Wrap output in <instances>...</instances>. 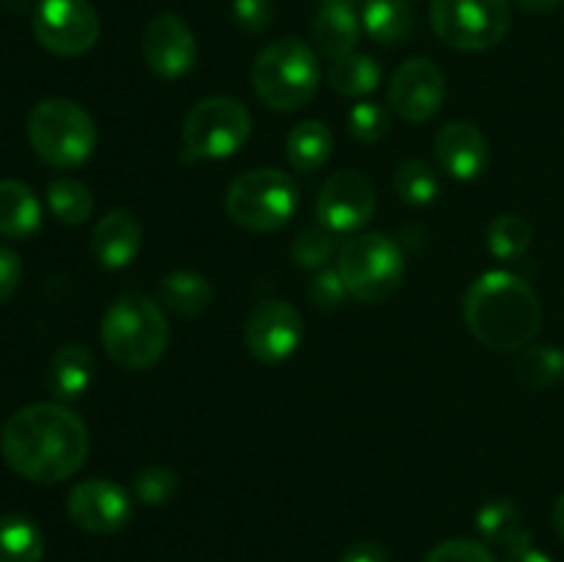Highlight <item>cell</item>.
<instances>
[{
  "label": "cell",
  "mask_w": 564,
  "mask_h": 562,
  "mask_svg": "<svg viewBox=\"0 0 564 562\" xmlns=\"http://www.w3.org/2000/svg\"><path fill=\"white\" fill-rule=\"evenodd\" d=\"M0 452L31 483H64L80 472L88 457L86 422L58 402H33L9 417Z\"/></svg>",
  "instance_id": "1"
},
{
  "label": "cell",
  "mask_w": 564,
  "mask_h": 562,
  "mask_svg": "<svg viewBox=\"0 0 564 562\" xmlns=\"http://www.w3.org/2000/svg\"><path fill=\"white\" fill-rule=\"evenodd\" d=\"M463 317L474 339L496 353H516L532 345L543 323V306L529 281L510 270L477 275L463 298Z\"/></svg>",
  "instance_id": "2"
},
{
  "label": "cell",
  "mask_w": 564,
  "mask_h": 562,
  "mask_svg": "<svg viewBox=\"0 0 564 562\" xmlns=\"http://www.w3.org/2000/svg\"><path fill=\"white\" fill-rule=\"evenodd\" d=\"M99 339L110 361L119 364L121 369L141 372L163 358L171 342V325L160 303L130 292L110 303L102 317Z\"/></svg>",
  "instance_id": "3"
},
{
  "label": "cell",
  "mask_w": 564,
  "mask_h": 562,
  "mask_svg": "<svg viewBox=\"0 0 564 562\" xmlns=\"http://www.w3.org/2000/svg\"><path fill=\"white\" fill-rule=\"evenodd\" d=\"M253 91L279 114H295L308 105L323 80V66L317 53L303 39L286 36L268 44L257 55L251 69Z\"/></svg>",
  "instance_id": "4"
},
{
  "label": "cell",
  "mask_w": 564,
  "mask_h": 562,
  "mask_svg": "<svg viewBox=\"0 0 564 562\" xmlns=\"http://www.w3.org/2000/svg\"><path fill=\"white\" fill-rule=\"evenodd\" d=\"M28 141L53 169H77L97 149V127L86 108L72 99L50 97L28 116Z\"/></svg>",
  "instance_id": "5"
},
{
  "label": "cell",
  "mask_w": 564,
  "mask_h": 562,
  "mask_svg": "<svg viewBox=\"0 0 564 562\" xmlns=\"http://www.w3.org/2000/svg\"><path fill=\"white\" fill-rule=\"evenodd\" d=\"M336 270L350 298L358 303H383L405 279V257L400 242L383 231H361L341 242Z\"/></svg>",
  "instance_id": "6"
},
{
  "label": "cell",
  "mask_w": 564,
  "mask_h": 562,
  "mask_svg": "<svg viewBox=\"0 0 564 562\" xmlns=\"http://www.w3.org/2000/svg\"><path fill=\"white\" fill-rule=\"evenodd\" d=\"M301 191L279 169H253L237 176L226 191V213L248 231H279L297 213Z\"/></svg>",
  "instance_id": "7"
},
{
  "label": "cell",
  "mask_w": 564,
  "mask_h": 562,
  "mask_svg": "<svg viewBox=\"0 0 564 562\" xmlns=\"http://www.w3.org/2000/svg\"><path fill=\"white\" fill-rule=\"evenodd\" d=\"M507 0H430V25L435 36L460 53L496 47L510 31Z\"/></svg>",
  "instance_id": "8"
},
{
  "label": "cell",
  "mask_w": 564,
  "mask_h": 562,
  "mask_svg": "<svg viewBox=\"0 0 564 562\" xmlns=\"http://www.w3.org/2000/svg\"><path fill=\"white\" fill-rule=\"evenodd\" d=\"M251 127L246 105L218 94L193 105L182 125V143L193 160H226L246 147Z\"/></svg>",
  "instance_id": "9"
},
{
  "label": "cell",
  "mask_w": 564,
  "mask_h": 562,
  "mask_svg": "<svg viewBox=\"0 0 564 562\" xmlns=\"http://www.w3.org/2000/svg\"><path fill=\"white\" fill-rule=\"evenodd\" d=\"M99 14L88 0H42L33 14L36 42L53 55L75 58L97 44Z\"/></svg>",
  "instance_id": "10"
},
{
  "label": "cell",
  "mask_w": 564,
  "mask_h": 562,
  "mask_svg": "<svg viewBox=\"0 0 564 562\" xmlns=\"http://www.w3.org/2000/svg\"><path fill=\"white\" fill-rule=\"evenodd\" d=\"M378 196L375 185L358 171H336L317 196V220L336 235H352L372 220Z\"/></svg>",
  "instance_id": "11"
},
{
  "label": "cell",
  "mask_w": 564,
  "mask_h": 562,
  "mask_svg": "<svg viewBox=\"0 0 564 562\" xmlns=\"http://www.w3.org/2000/svg\"><path fill=\"white\" fill-rule=\"evenodd\" d=\"M303 317L292 303L262 301L246 320V345L262 364H281L301 347Z\"/></svg>",
  "instance_id": "12"
},
{
  "label": "cell",
  "mask_w": 564,
  "mask_h": 562,
  "mask_svg": "<svg viewBox=\"0 0 564 562\" xmlns=\"http://www.w3.org/2000/svg\"><path fill=\"white\" fill-rule=\"evenodd\" d=\"M66 512L72 523L88 534H116L130 523V494L113 479L94 477L77 483L66 499Z\"/></svg>",
  "instance_id": "13"
},
{
  "label": "cell",
  "mask_w": 564,
  "mask_h": 562,
  "mask_svg": "<svg viewBox=\"0 0 564 562\" xmlns=\"http://www.w3.org/2000/svg\"><path fill=\"white\" fill-rule=\"evenodd\" d=\"M444 72L430 58H408L389 83V108L408 125H424L444 105Z\"/></svg>",
  "instance_id": "14"
},
{
  "label": "cell",
  "mask_w": 564,
  "mask_h": 562,
  "mask_svg": "<svg viewBox=\"0 0 564 562\" xmlns=\"http://www.w3.org/2000/svg\"><path fill=\"white\" fill-rule=\"evenodd\" d=\"M143 61L163 80L185 77L196 66L198 44L191 25L176 14H160L143 28Z\"/></svg>",
  "instance_id": "15"
},
{
  "label": "cell",
  "mask_w": 564,
  "mask_h": 562,
  "mask_svg": "<svg viewBox=\"0 0 564 562\" xmlns=\"http://www.w3.org/2000/svg\"><path fill=\"white\" fill-rule=\"evenodd\" d=\"M435 158L455 180H477L488 169V138L468 121H449L435 136Z\"/></svg>",
  "instance_id": "16"
},
{
  "label": "cell",
  "mask_w": 564,
  "mask_h": 562,
  "mask_svg": "<svg viewBox=\"0 0 564 562\" xmlns=\"http://www.w3.org/2000/svg\"><path fill=\"white\" fill-rule=\"evenodd\" d=\"M361 28L356 0H319L317 17L312 22L314 47L330 61L345 58L356 50Z\"/></svg>",
  "instance_id": "17"
},
{
  "label": "cell",
  "mask_w": 564,
  "mask_h": 562,
  "mask_svg": "<svg viewBox=\"0 0 564 562\" xmlns=\"http://www.w3.org/2000/svg\"><path fill=\"white\" fill-rule=\"evenodd\" d=\"M143 231L135 215L127 209H113L105 215L91 231V251L97 262L108 270H121L141 251Z\"/></svg>",
  "instance_id": "18"
},
{
  "label": "cell",
  "mask_w": 564,
  "mask_h": 562,
  "mask_svg": "<svg viewBox=\"0 0 564 562\" xmlns=\"http://www.w3.org/2000/svg\"><path fill=\"white\" fill-rule=\"evenodd\" d=\"M94 356L86 345H64L55 350L47 369V386L58 400H77L94 380Z\"/></svg>",
  "instance_id": "19"
},
{
  "label": "cell",
  "mask_w": 564,
  "mask_h": 562,
  "mask_svg": "<svg viewBox=\"0 0 564 562\" xmlns=\"http://www.w3.org/2000/svg\"><path fill=\"white\" fill-rule=\"evenodd\" d=\"M42 226L39 198L25 182L0 180V237L22 240Z\"/></svg>",
  "instance_id": "20"
},
{
  "label": "cell",
  "mask_w": 564,
  "mask_h": 562,
  "mask_svg": "<svg viewBox=\"0 0 564 562\" xmlns=\"http://www.w3.org/2000/svg\"><path fill=\"white\" fill-rule=\"evenodd\" d=\"M334 154V136L323 121H301L286 136V160L301 174H314Z\"/></svg>",
  "instance_id": "21"
},
{
  "label": "cell",
  "mask_w": 564,
  "mask_h": 562,
  "mask_svg": "<svg viewBox=\"0 0 564 562\" xmlns=\"http://www.w3.org/2000/svg\"><path fill=\"white\" fill-rule=\"evenodd\" d=\"M160 298L171 312L182 314V317H198L209 309L215 290L207 275L196 273V270H174L160 281Z\"/></svg>",
  "instance_id": "22"
},
{
  "label": "cell",
  "mask_w": 564,
  "mask_h": 562,
  "mask_svg": "<svg viewBox=\"0 0 564 562\" xmlns=\"http://www.w3.org/2000/svg\"><path fill=\"white\" fill-rule=\"evenodd\" d=\"M361 25L375 42L400 44L413 31V9L408 0H367L361 9Z\"/></svg>",
  "instance_id": "23"
},
{
  "label": "cell",
  "mask_w": 564,
  "mask_h": 562,
  "mask_svg": "<svg viewBox=\"0 0 564 562\" xmlns=\"http://www.w3.org/2000/svg\"><path fill=\"white\" fill-rule=\"evenodd\" d=\"M44 534L28 516H0V562H42Z\"/></svg>",
  "instance_id": "24"
},
{
  "label": "cell",
  "mask_w": 564,
  "mask_h": 562,
  "mask_svg": "<svg viewBox=\"0 0 564 562\" xmlns=\"http://www.w3.org/2000/svg\"><path fill=\"white\" fill-rule=\"evenodd\" d=\"M477 532L482 534L488 543L507 545L512 549L516 543L529 540V529L523 527V516L518 510L516 501L510 499H490L477 510Z\"/></svg>",
  "instance_id": "25"
},
{
  "label": "cell",
  "mask_w": 564,
  "mask_h": 562,
  "mask_svg": "<svg viewBox=\"0 0 564 562\" xmlns=\"http://www.w3.org/2000/svg\"><path fill=\"white\" fill-rule=\"evenodd\" d=\"M328 83L345 97H367L380 86V66L369 55L350 53L330 64Z\"/></svg>",
  "instance_id": "26"
},
{
  "label": "cell",
  "mask_w": 564,
  "mask_h": 562,
  "mask_svg": "<svg viewBox=\"0 0 564 562\" xmlns=\"http://www.w3.org/2000/svg\"><path fill=\"white\" fill-rule=\"evenodd\" d=\"M47 204L50 213L66 226L86 224L94 213V196L91 191H88V185L69 180V176H61V180L50 182Z\"/></svg>",
  "instance_id": "27"
},
{
  "label": "cell",
  "mask_w": 564,
  "mask_h": 562,
  "mask_svg": "<svg viewBox=\"0 0 564 562\" xmlns=\"http://www.w3.org/2000/svg\"><path fill=\"white\" fill-rule=\"evenodd\" d=\"M485 240H488L490 253L496 259H501V262H516L532 246V226H529L527 218H521L516 213L496 215L490 220Z\"/></svg>",
  "instance_id": "28"
},
{
  "label": "cell",
  "mask_w": 564,
  "mask_h": 562,
  "mask_svg": "<svg viewBox=\"0 0 564 562\" xmlns=\"http://www.w3.org/2000/svg\"><path fill=\"white\" fill-rule=\"evenodd\" d=\"M394 193L402 202L411 204V207H424V204H430L441 193V180L433 165L419 158H411L400 163V169L394 171Z\"/></svg>",
  "instance_id": "29"
},
{
  "label": "cell",
  "mask_w": 564,
  "mask_h": 562,
  "mask_svg": "<svg viewBox=\"0 0 564 562\" xmlns=\"http://www.w3.org/2000/svg\"><path fill=\"white\" fill-rule=\"evenodd\" d=\"M564 375V353L556 345L523 347L518 356V378L532 389H549Z\"/></svg>",
  "instance_id": "30"
},
{
  "label": "cell",
  "mask_w": 564,
  "mask_h": 562,
  "mask_svg": "<svg viewBox=\"0 0 564 562\" xmlns=\"http://www.w3.org/2000/svg\"><path fill=\"white\" fill-rule=\"evenodd\" d=\"M339 235L328 226L317 224L312 229H303L292 242V259L303 270H323L334 257H339Z\"/></svg>",
  "instance_id": "31"
},
{
  "label": "cell",
  "mask_w": 564,
  "mask_h": 562,
  "mask_svg": "<svg viewBox=\"0 0 564 562\" xmlns=\"http://www.w3.org/2000/svg\"><path fill=\"white\" fill-rule=\"evenodd\" d=\"M389 110L383 105L364 99V102L352 105V110L347 114V130L356 141L375 143L389 132Z\"/></svg>",
  "instance_id": "32"
},
{
  "label": "cell",
  "mask_w": 564,
  "mask_h": 562,
  "mask_svg": "<svg viewBox=\"0 0 564 562\" xmlns=\"http://www.w3.org/2000/svg\"><path fill=\"white\" fill-rule=\"evenodd\" d=\"M176 488H180V477H176L174 468L169 466L143 468L135 477V483H132V494L138 496V501L152 507L165 505V501L176 494Z\"/></svg>",
  "instance_id": "33"
},
{
  "label": "cell",
  "mask_w": 564,
  "mask_h": 562,
  "mask_svg": "<svg viewBox=\"0 0 564 562\" xmlns=\"http://www.w3.org/2000/svg\"><path fill=\"white\" fill-rule=\"evenodd\" d=\"M347 295H350V292H347L339 270L323 268L317 270V275H314L312 281H308V298H312L314 309H319V312H334V309H339L341 303H345Z\"/></svg>",
  "instance_id": "34"
},
{
  "label": "cell",
  "mask_w": 564,
  "mask_h": 562,
  "mask_svg": "<svg viewBox=\"0 0 564 562\" xmlns=\"http://www.w3.org/2000/svg\"><path fill=\"white\" fill-rule=\"evenodd\" d=\"M424 562H496V556L490 554L488 545H482L479 540L455 538L435 545Z\"/></svg>",
  "instance_id": "35"
},
{
  "label": "cell",
  "mask_w": 564,
  "mask_h": 562,
  "mask_svg": "<svg viewBox=\"0 0 564 562\" xmlns=\"http://www.w3.org/2000/svg\"><path fill=\"white\" fill-rule=\"evenodd\" d=\"M231 14L246 33H264L273 25L275 6L273 0H235Z\"/></svg>",
  "instance_id": "36"
},
{
  "label": "cell",
  "mask_w": 564,
  "mask_h": 562,
  "mask_svg": "<svg viewBox=\"0 0 564 562\" xmlns=\"http://www.w3.org/2000/svg\"><path fill=\"white\" fill-rule=\"evenodd\" d=\"M22 279V262L11 248L0 246V306L17 292Z\"/></svg>",
  "instance_id": "37"
},
{
  "label": "cell",
  "mask_w": 564,
  "mask_h": 562,
  "mask_svg": "<svg viewBox=\"0 0 564 562\" xmlns=\"http://www.w3.org/2000/svg\"><path fill=\"white\" fill-rule=\"evenodd\" d=\"M341 562H389V549L378 540H358L341 554Z\"/></svg>",
  "instance_id": "38"
},
{
  "label": "cell",
  "mask_w": 564,
  "mask_h": 562,
  "mask_svg": "<svg viewBox=\"0 0 564 562\" xmlns=\"http://www.w3.org/2000/svg\"><path fill=\"white\" fill-rule=\"evenodd\" d=\"M505 562H554L545 551H540L538 545L532 543V538L523 540V543H516L512 549H507Z\"/></svg>",
  "instance_id": "39"
},
{
  "label": "cell",
  "mask_w": 564,
  "mask_h": 562,
  "mask_svg": "<svg viewBox=\"0 0 564 562\" xmlns=\"http://www.w3.org/2000/svg\"><path fill=\"white\" fill-rule=\"evenodd\" d=\"M564 0H516V6H521L523 11H532V14H545V11L560 9Z\"/></svg>",
  "instance_id": "40"
},
{
  "label": "cell",
  "mask_w": 564,
  "mask_h": 562,
  "mask_svg": "<svg viewBox=\"0 0 564 562\" xmlns=\"http://www.w3.org/2000/svg\"><path fill=\"white\" fill-rule=\"evenodd\" d=\"M554 527H556V532L564 538V494L554 501Z\"/></svg>",
  "instance_id": "41"
}]
</instances>
